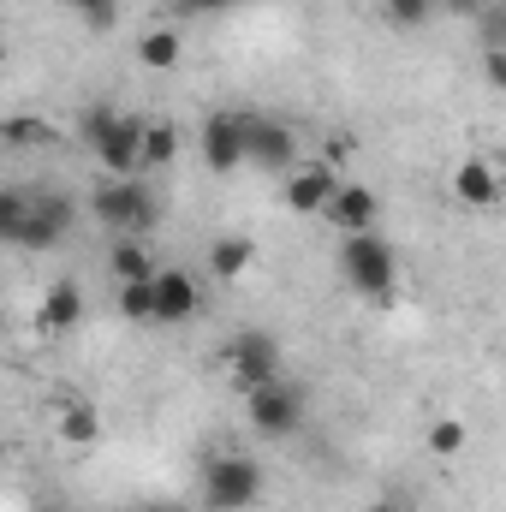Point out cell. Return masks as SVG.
I'll use <instances>...</instances> for the list:
<instances>
[{
  "instance_id": "cell-7",
  "label": "cell",
  "mask_w": 506,
  "mask_h": 512,
  "mask_svg": "<svg viewBox=\"0 0 506 512\" xmlns=\"http://www.w3.org/2000/svg\"><path fill=\"white\" fill-rule=\"evenodd\" d=\"M143 126L149 120H137V114H120V126L102 131L90 149H96V161L114 173V179H137L143 173Z\"/></svg>"
},
{
  "instance_id": "cell-15",
  "label": "cell",
  "mask_w": 506,
  "mask_h": 512,
  "mask_svg": "<svg viewBox=\"0 0 506 512\" xmlns=\"http://www.w3.org/2000/svg\"><path fill=\"white\" fill-rule=\"evenodd\" d=\"M179 54H185L179 30H143V36H137V60H143L149 72H173V66H179Z\"/></svg>"
},
{
  "instance_id": "cell-20",
  "label": "cell",
  "mask_w": 506,
  "mask_h": 512,
  "mask_svg": "<svg viewBox=\"0 0 506 512\" xmlns=\"http://www.w3.org/2000/svg\"><path fill=\"white\" fill-rule=\"evenodd\" d=\"M209 268H215L221 280L245 274V268H251V239H215V251H209Z\"/></svg>"
},
{
  "instance_id": "cell-9",
  "label": "cell",
  "mask_w": 506,
  "mask_h": 512,
  "mask_svg": "<svg viewBox=\"0 0 506 512\" xmlns=\"http://www.w3.org/2000/svg\"><path fill=\"white\" fill-rule=\"evenodd\" d=\"M334 191H340V185H334V167H328V161L286 173V209H292V215H328Z\"/></svg>"
},
{
  "instance_id": "cell-18",
  "label": "cell",
  "mask_w": 506,
  "mask_h": 512,
  "mask_svg": "<svg viewBox=\"0 0 506 512\" xmlns=\"http://www.w3.org/2000/svg\"><path fill=\"white\" fill-rule=\"evenodd\" d=\"M155 304H161V292H155V280H120V316L131 322H155Z\"/></svg>"
},
{
  "instance_id": "cell-12",
  "label": "cell",
  "mask_w": 506,
  "mask_h": 512,
  "mask_svg": "<svg viewBox=\"0 0 506 512\" xmlns=\"http://www.w3.org/2000/svg\"><path fill=\"white\" fill-rule=\"evenodd\" d=\"M453 197H459L465 209H495V203H501V179H495V167H489V161H459V173H453Z\"/></svg>"
},
{
  "instance_id": "cell-10",
  "label": "cell",
  "mask_w": 506,
  "mask_h": 512,
  "mask_svg": "<svg viewBox=\"0 0 506 512\" xmlns=\"http://www.w3.org/2000/svg\"><path fill=\"white\" fill-rule=\"evenodd\" d=\"M203 161H209V173H233L245 161V126H239V114H209L203 120Z\"/></svg>"
},
{
  "instance_id": "cell-14",
  "label": "cell",
  "mask_w": 506,
  "mask_h": 512,
  "mask_svg": "<svg viewBox=\"0 0 506 512\" xmlns=\"http://www.w3.org/2000/svg\"><path fill=\"white\" fill-rule=\"evenodd\" d=\"M78 316H84V292H78L72 280H54L48 298H42V328H48V334H66Z\"/></svg>"
},
{
  "instance_id": "cell-29",
  "label": "cell",
  "mask_w": 506,
  "mask_h": 512,
  "mask_svg": "<svg viewBox=\"0 0 506 512\" xmlns=\"http://www.w3.org/2000/svg\"><path fill=\"white\" fill-rule=\"evenodd\" d=\"M137 512H185V507H179V501H143Z\"/></svg>"
},
{
  "instance_id": "cell-17",
  "label": "cell",
  "mask_w": 506,
  "mask_h": 512,
  "mask_svg": "<svg viewBox=\"0 0 506 512\" xmlns=\"http://www.w3.org/2000/svg\"><path fill=\"white\" fill-rule=\"evenodd\" d=\"M435 12H441V0H381V18L393 30H423Z\"/></svg>"
},
{
  "instance_id": "cell-30",
  "label": "cell",
  "mask_w": 506,
  "mask_h": 512,
  "mask_svg": "<svg viewBox=\"0 0 506 512\" xmlns=\"http://www.w3.org/2000/svg\"><path fill=\"white\" fill-rule=\"evenodd\" d=\"M370 512H411V501H376Z\"/></svg>"
},
{
  "instance_id": "cell-8",
  "label": "cell",
  "mask_w": 506,
  "mask_h": 512,
  "mask_svg": "<svg viewBox=\"0 0 506 512\" xmlns=\"http://www.w3.org/2000/svg\"><path fill=\"white\" fill-rule=\"evenodd\" d=\"M66 227H72V197L48 191V197H30V215H24V227L12 233V245H24V251H42V245H54Z\"/></svg>"
},
{
  "instance_id": "cell-21",
  "label": "cell",
  "mask_w": 506,
  "mask_h": 512,
  "mask_svg": "<svg viewBox=\"0 0 506 512\" xmlns=\"http://www.w3.org/2000/svg\"><path fill=\"white\" fill-rule=\"evenodd\" d=\"M114 274H120V280H155L161 268H155V256L143 251L137 239H126V245L114 251Z\"/></svg>"
},
{
  "instance_id": "cell-22",
  "label": "cell",
  "mask_w": 506,
  "mask_h": 512,
  "mask_svg": "<svg viewBox=\"0 0 506 512\" xmlns=\"http://www.w3.org/2000/svg\"><path fill=\"white\" fill-rule=\"evenodd\" d=\"M465 423L459 417H441V423H429V453H441V459H459L465 453Z\"/></svg>"
},
{
  "instance_id": "cell-3",
  "label": "cell",
  "mask_w": 506,
  "mask_h": 512,
  "mask_svg": "<svg viewBox=\"0 0 506 512\" xmlns=\"http://www.w3.org/2000/svg\"><path fill=\"white\" fill-rule=\"evenodd\" d=\"M227 370H233L239 393H256V387L280 382V340L268 328H239L227 340Z\"/></svg>"
},
{
  "instance_id": "cell-19",
  "label": "cell",
  "mask_w": 506,
  "mask_h": 512,
  "mask_svg": "<svg viewBox=\"0 0 506 512\" xmlns=\"http://www.w3.org/2000/svg\"><path fill=\"white\" fill-rule=\"evenodd\" d=\"M173 155H179V131L161 126V120H149V126H143V167H167Z\"/></svg>"
},
{
  "instance_id": "cell-13",
  "label": "cell",
  "mask_w": 506,
  "mask_h": 512,
  "mask_svg": "<svg viewBox=\"0 0 506 512\" xmlns=\"http://www.w3.org/2000/svg\"><path fill=\"white\" fill-rule=\"evenodd\" d=\"M155 292H161V304H155V322H191V310L203 304L197 298V280L191 274H155Z\"/></svg>"
},
{
  "instance_id": "cell-4",
  "label": "cell",
  "mask_w": 506,
  "mask_h": 512,
  "mask_svg": "<svg viewBox=\"0 0 506 512\" xmlns=\"http://www.w3.org/2000/svg\"><path fill=\"white\" fill-rule=\"evenodd\" d=\"M96 221H108V227H131V233H149V227L161 221L155 191H149L143 179H114V185H102V191H96Z\"/></svg>"
},
{
  "instance_id": "cell-16",
  "label": "cell",
  "mask_w": 506,
  "mask_h": 512,
  "mask_svg": "<svg viewBox=\"0 0 506 512\" xmlns=\"http://www.w3.org/2000/svg\"><path fill=\"white\" fill-rule=\"evenodd\" d=\"M96 435H102V417H96V405L72 399V405L60 411V441H66V447H90Z\"/></svg>"
},
{
  "instance_id": "cell-24",
  "label": "cell",
  "mask_w": 506,
  "mask_h": 512,
  "mask_svg": "<svg viewBox=\"0 0 506 512\" xmlns=\"http://www.w3.org/2000/svg\"><path fill=\"white\" fill-rule=\"evenodd\" d=\"M0 137H6V143H48V126H42V120H30V114H18V120H6Z\"/></svg>"
},
{
  "instance_id": "cell-25",
  "label": "cell",
  "mask_w": 506,
  "mask_h": 512,
  "mask_svg": "<svg viewBox=\"0 0 506 512\" xmlns=\"http://www.w3.org/2000/svg\"><path fill=\"white\" fill-rule=\"evenodd\" d=\"M114 126H120V114H114V108H90V114H84V137H90V143H96L102 131H114Z\"/></svg>"
},
{
  "instance_id": "cell-5",
  "label": "cell",
  "mask_w": 506,
  "mask_h": 512,
  "mask_svg": "<svg viewBox=\"0 0 506 512\" xmlns=\"http://www.w3.org/2000/svg\"><path fill=\"white\" fill-rule=\"evenodd\" d=\"M239 126H245V161H251V167L292 173V161H298V137L280 126V120H268V114H239Z\"/></svg>"
},
{
  "instance_id": "cell-27",
  "label": "cell",
  "mask_w": 506,
  "mask_h": 512,
  "mask_svg": "<svg viewBox=\"0 0 506 512\" xmlns=\"http://www.w3.org/2000/svg\"><path fill=\"white\" fill-rule=\"evenodd\" d=\"M483 6L489 0H441V12H453V18H483Z\"/></svg>"
},
{
  "instance_id": "cell-26",
  "label": "cell",
  "mask_w": 506,
  "mask_h": 512,
  "mask_svg": "<svg viewBox=\"0 0 506 512\" xmlns=\"http://www.w3.org/2000/svg\"><path fill=\"white\" fill-rule=\"evenodd\" d=\"M483 72H489L495 90H506V48H489V54H483Z\"/></svg>"
},
{
  "instance_id": "cell-1",
  "label": "cell",
  "mask_w": 506,
  "mask_h": 512,
  "mask_svg": "<svg viewBox=\"0 0 506 512\" xmlns=\"http://www.w3.org/2000/svg\"><path fill=\"white\" fill-rule=\"evenodd\" d=\"M203 501L215 512H245L262 501V465L251 453H215L203 465Z\"/></svg>"
},
{
  "instance_id": "cell-2",
  "label": "cell",
  "mask_w": 506,
  "mask_h": 512,
  "mask_svg": "<svg viewBox=\"0 0 506 512\" xmlns=\"http://www.w3.org/2000/svg\"><path fill=\"white\" fill-rule=\"evenodd\" d=\"M340 274H346L352 292L387 304V298H393V251H387V239H381V233H346V245H340Z\"/></svg>"
},
{
  "instance_id": "cell-28",
  "label": "cell",
  "mask_w": 506,
  "mask_h": 512,
  "mask_svg": "<svg viewBox=\"0 0 506 512\" xmlns=\"http://www.w3.org/2000/svg\"><path fill=\"white\" fill-rule=\"evenodd\" d=\"M179 6H185V12H197V18H203V12H227V6H233V0H179Z\"/></svg>"
},
{
  "instance_id": "cell-6",
  "label": "cell",
  "mask_w": 506,
  "mask_h": 512,
  "mask_svg": "<svg viewBox=\"0 0 506 512\" xmlns=\"http://www.w3.org/2000/svg\"><path fill=\"white\" fill-rule=\"evenodd\" d=\"M245 411H251L256 435H292L298 417H304V399H298V387L268 382V387H256V393H245Z\"/></svg>"
},
{
  "instance_id": "cell-23",
  "label": "cell",
  "mask_w": 506,
  "mask_h": 512,
  "mask_svg": "<svg viewBox=\"0 0 506 512\" xmlns=\"http://www.w3.org/2000/svg\"><path fill=\"white\" fill-rule=\"evenodd\" d=\"M72 12H78L90 30H114V24H120V0H72Z\"/></svg>"
},
{
  "instance_id": "cell-11",
  "label": "cell",
  "mask_w": 506,
  "mask_h": 512,
  "mask_svg": "<svg viewBox=\"0 0 506 512\" xmlns=\"http://www.w3.org/2000/svg\"><path fill=\"white\" fill-rule=\"evenodd\" d=\"M376 215H381V203L370 185H340L334 203H328V221L340 233H376Z\"/></svg>"
}]
</instances>
